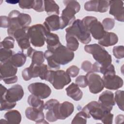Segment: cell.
Instances as JSON below:
<instances>
[{
    "label": "cell",
    "instance_id": "obj_32",
    "mask_svg": "<svg viewBox=\"0 0 124 124\" xmlns=\"http://www.w3.org/2000/svg\"><path fill=\"white\" fill-rule=\"evenodd\" d=\"M15 39L12 36H8L5 37L2 41L0 42V48H5L11 49L14 47Z\"/></svg>",
    "mask_w": 124,
    "mask_h": 124
},
{
    "label": "cell",
    "instance_id": "obj_48",
    "mask_svg": "<svg viewBox=\"0 0 124 124\" xmlns=\"http://www.w3.org/2000/svg\"><path fill=\"white\" fill-rule=\"evenodd\" d=\"M59 102L57 100L55 99H51L48 100L44 104V109L45 110H48L53 108L55 105Z\"/></svg>",
    "mask_w": 124,
    "mask_h": 124
},
{
    "label": "cell",
    "instance_id": "obj_10",
    "mask_svg": "<svg viewBox=\"0 0 124 124\" xmlns=\"http://www.w3.org/2000/svg\"><path fill=\"white\" fill-rule=\"evenodd\" d=\"M48 70L47 66L45 64L40 65L31 64L29 67L25 68L22 71V76L26 81L37 77H39L42 80H45Z\"/></svg>",
    "mask_w": 124,
    "mask_h": 124
},
{
    "label": "cell",
    "instance_id": "obj_36",
    "mask_svg": "<svg viewBox=\"0 0 124 124\" xmlns=\"http://www.w3.org/2000/svg\"><path fill=\"white\" fill-rule=\"evenodd\" d=\"M13 55V52L11 49L0 48V61L4 62L10 59Z\"/></svg>",
    "mask_w": 124,
    "mask_h": 124
},
{
    "label": "cell",
    "instance_id": "obj_43",
    "mask_svg": "<svg viewBox=\"0 0 124 124\" xmlns=\"http://www.w3.org/2000/svg\"><path fill=\"white\" fill-rule=\"evenodd\" d=\"M32 9L37 12H42L44 11V1L42 0H34Z\"/></svg>",
    "mask_w": 124,
    "mask_h": 124
},
{
    "label": "cell",
    "instance_id": "obj_8",
    "mask_svg": "<svg viewBox=\"0 0 124 124\" xmlns=\"http://www.w3.org/2000/svg\"><path fill=\"white\" fill-rule=\"evenodd\" d=\"M82 110L86 113L88 118L92 116L94 119L100 121L106 114L111 111L99 102L94 101L87 104L82 108Z\"/></svg>",
    "mask_w": 124,
    "mask_h": 124
},
{
    "label": "cell",
    "instance_id": "obj_35",
    "mask_svg": "<svg viewBox=\"0 0 124 124\" xmlns=\"http://www.w3.org/2000/svg\"><path fill=\"white\" fill-rule=\"evenodd\" d=\"M98 72L101 73L103 75H115L116 74L114 66L112 64L107 66H102L99 64Z\"/></svg>",
    "mask_w": 124,
    "mask_h": 124
},
{
    "label": "cell",
    "instance_id": "obj_16",
    "mask_svg": "<svg viewBox=\"0 0 124 124\" xmlns=\"http://www.w3.org/2000/svg\"><path fill=\"white\" fill-rule=\"evenodd\" d=\"M24 94L22 87L19 84H16L8 89L4 97L0 98V99H4L9 102L16 103L22 98Z\"/></svg>",
    "mask_w": 124,
    "mask_h": 124
},
{
    "label": "cell",
    "instance_id": "obj_17",
    "mask_svg": "<svg viewBox=\"0 0 124 124\" xmlns=\"http://www.w3.org/2000/svg\"><path fill=\"white\" fill-rule=\"evenodd\" d=\"M102 79L104 87L108 90H117L124 84L123 79L116 74L103 75Z\"/></svg>",
    "mask_w": 124,
    "mask_h": 124
},
{
    "label": "cell",
    "instance_id": "obj_45",
    "mask_svg": "<svg viewBox=\"0 0 124 124\" xmlns=\"http://www.w3.org/2000/svg\"><path fill=\"white\" fill-rule=\"evenodd\" d=\"M0 27L3 28H9L10 26V20L8 16H0Z\"/></svg>",
    "mask_w": 124,
    "mask_h": 124
},
{
    "label": "cell",
    "instance_id": "obj_40",
    "mask_svg": "<svg viewBox=\"0 0 124 124\" xmlns=\"http://www.w3.org/2000/svg\"><path fill=\"white\" fill-rule=\"evenodd\" d=\"M109 7V3L108 0H98V12H106Z\"/></svg>",
    "mask_w": 124,
    "mask_h": 124
},
{
    "label": "cell",
    "instance_id": "obj_24",
    "mask_svg": "<svg viewBox=\"0 0 124 124\" xmlns=\"http://www.w3.org/2000/svg\"><path fill=\"white\" fill-rule=\"evenodd\" d=\"M46 42L47 44V49L53 50L61 45L58 35L48 31L46 34Z\"/></svg>",
    "mask_w": 124,
    "mask_h": 124
},
{
    "label": "cell",
    "instance_id": "obj_25",
    "mask_svg": "<svg viewBox=\"0 0 124 124\" xmlns=\"http://www.w3.org/2000/svg\"><path fill=\"white\" fill-rule=\"evenodd\" d=\"M4 116L8 124H18L21 121V115L17 110L9 111L4 114Z\"/></svg>",
    "mask_w": 124,
    "mask_h": 124
},
{
    "label": "cell",
    "instance_id": "obj_14",
    "mask_svg": "<svg viewBox=\"0 0 124 124\" xmlns=\"http://www.w3.org/2000/svg\"><path fill=\"white\" fill-rule=\"evenodd\" d=\"M29 91L41 99L49 96L51 93L50 88L46 84L42 82H35L30 84L28 87Z\"/></svg>",
    "mask_w": 124,
    "mask_h": 124
},
{
    "label": "cell",
    "instance_id": "obj_11",
    "mask_svg": "<svg viewBox=\"0 0 124 124\" xmlns=\"http://www.w3.org/2000/svg\"><path fill=\"white\" fill-rule=\"evenodd\" d=\"M48 110H51L53 111L57 120H64L73 113L74 106L72 103L68 101H65L62 103L58 102Z\"/></svg>",
    "mask_w": 124,
    "mask_h": 124
},
{
    "label": "cell",
    "instance_id": "obj_38",
    "mask_svg": "<svg viewBox=\"0 0 124 124\" xmlns=\"http://www.w3.org/2000/svg\"><path fill=\"white\" fill-rule=\"evenodd\" d=\"M112 51L113 55L116 58L121 59L124 57V49L123 46H114Z\"/></svg>",
    "mask_w": 124,
    "mask_h": 124
},
{
    "label": "cell",
    "instance_id": "obj_3",
    "mask_svg": "<svg viewBox=\"0 0 124 124\" xmlns=\"http://www.w3.org/2000/svg\"><path fill=\"white\" fill-rule=\"evenodd\" d=\"M66 34L75 36L84 44H87L91 41V34L83 25L80 19H76L71 25L65 29Z\"/></svg>",
    "mask_w": 124,
    "mask_h": 124
},
{
    "label": "cell",
    "instance_id": "obj_27",
    "mask_svg": "<svg viewBox=\"0 0 124 124\" xmlns=\"http://www.w3.org/2000/svg\"><path fill=\"white\" fill-rule=\"evenodd\" d=\"M27 56L22 52H18L13 55L9 61L16 67H22L26 61Z\"/></svg>",
    "mask_w": 124,
    "mask_h": 124
},
{
    "label": "cell",
    "instance_id": "obj_23",
    "mask_svg": "<svg viewBox=\"0 0 124 124\" xmlns=\"http://www.w3.org/2000/svg\"><path fill=\"white\" fill-rule=\"evenodd\" d=\"M65 91L67 95L76 101H79L82 97V92L76 83H72L65 89Z\"/></svg>",
    "mask_w": 124,
    "mask_h": 124
},
{
    "label": "cell",
    "instance_id": "obj_54",
    "mask_svg": "<svg viewBox=\"0 0 124 124\" xmlns=\"http://www.w3.org/2000/svg\"><path fill=\"white\" fill-rule=\"evenodd\" d=\"M0 124H8V122L7 121H6V120H3V119H1L0 120Z\"/></svg>",
    "mask_w": 124,
    "mask_h": 124
},
{
    "label": "cell",
    "instance_id": "obj_55",
    "mask_svg": "<svg viewBox=\"0 0 124 124\" xmlns=\"http://www.w3.org/2000/svg\"><path fill=\"white\" fill-rule=\"evenodd\" d=\"M7 2L10 3H12V4H15L14 2H15V3H16L17 2H19V1H6Z\"/></svg>",
    "mask_w": 124,
    "mask_h": 124
},
{
    "label": "cell",
    "instance_id": "obj_2",
    "mask_svg": "<svg viewBox=\"0 0 124 124\" xmlns=\"http://www.w3.org/2000/svg\"><path fill=\"white\" fill-rule=\"evenodd\" d=\"M84 49L86 52L91 54L96 62L101 66H107L111 64V55L101 46L97 44L88 45Z\"/></svg>",
    "mask_w": 124,
    "mask_h": 124
},
{
    "label": "cell",
    "instance_id": "obj_28",
    "mask_svg": "<svg viewBox=\"0 0 124 124\" xmlns=\"http://www.w3.org/2000/svg\"><path fill=\"white\" fill-rule=\"evenodd\" d=\"M28 103L29 105L32 108H36L42 111H43V109H44V101L32 94L29 96L28 98Z\"/></svg>",
    "mask_w": 124,
    "mask_h": 124
},
{
    "label": "cell",
    "instance_id": "obj_5",
    "mask_svg": "<svg viewBox=\"0 0 124 124\" xmlns=\"http://www.w3.org/2000/svg\"><path fill=\"white\" fill-rule=\"evenodd\" d=\"M45 80L50 83L56 90L63 89L71 81L70 77L62 70H48Z\"/></svg>",
    "mask_w": 124,
    "mask_h": 124
},
{
    "label": "cell",
    "instance_id": "obj_13",
    "mask_svg": "<svg viewBox=\"0 0 124 124\" xmlns=\"http://www.w3.org/2000/svg\"><path fill=\"white\" fill-rule=\"evenodd\" d=\"M29 27L22 28L14 31L10 35L16 39L19 47L22 50L28 49L31 47V42L28 35Z\"/></svg>",
    "mask_w": 124,
    "mask_h": 124
},
{
    "label": "cell",
    "instance_id": "obj_31",
    "mask_svg": "<svg viewBox=\"0 0 124 124\" xmlns=\"http://www.w3.org/2000/svg\"><path fill=\"white\" fill-rule=\"evenodd\" d=\"M88 118L87 115L83 110L78 112L73 118L71 124H85L87 123V119Z\"/></svg>",
    "mask_w": 124,
    "mask_h": 124
},
{
    "label": "cell",
    "instance_id": "obj_41",
    "mask_svg": "<svg viewBox=\"0 0 124 124\" xmlns=\"http://www.w3.org/2000/svg\"><path fill=\"white\" fill-rule=\"evenodd\" d=\"M76 84L80 88L86 87L88 85L87 78L85 76L81 75L78 77L75 80Z\"/></svg>",
    "mask_w": 124,
    "mask_h": 124
},
{
    "label": "cell",
    "instance_id": "obj_18",
    "mask_svg": "<svg viewBox=\"0 0 124 124\" xmlns=\"http://www.w3.org/2000/svg\"><path fill=\"white\" fill-rule=\"evenodd\" d=\"M109 14L112 15L115 19L120 22L124 21V2L122 0H109Z\"/></svg>",
    "mask_w": 124,
    "mask_h": 124
},
{
    "label": "cell",
    "instance_id": "obj_53",
    "mask_svg": "<svg viewBox=\"0 0 124 124\" xmlns=\"http://www.w3.org/2000/svg\"><path fill=\"white\" fill-rule=\"evenodd\" d=\"M35 50L33 48H32L31 47H29L28 49V50H27V56L30 57V58H31L32 54L33 53V52H34Z\"/></svg>",
    "mask_w": 124,
    "mask_h": 124
},
{
    "label": "cell",
    "instance_id": "obj_51",
    "mask_svg": "<svg viewBox=\"0 0 124 124\" xmlns=\"http://www.w3.org/2000/svg\"><path fill=\"white\" fill-rule=\"evenodd\" d=\"M0 96H1L0 98H2L4 97L6 93V92L7 91V89L1 84H0Z\"/></svg>",
    "mask_w": 124,
    "mask_h": 124
},
{
    "label": "cell",
    "instance_id": "obj_9",
    "mask_svg": "<svg viewBox=\"0 0 124 124\" xmlns=\"http://www.w3.org/2000/svg\"><path fill=\"white\" fill-rule=\"evenodd\" d=\"M65 8L62 10L61 16L66 25H71L76 20L75 15L80 9L79 3L76 0H63Z\"/></svg>",
    "mask_w": 124,
    "mask_h": 124
},
{
    "label": "cell",
    "instance_id": "obj_19",
    "mask_svg": "<svg viewBox=\"0 0 124 124\" xmlns=\"http://www.w3.org/2000/svg\"><path fill=\"white\" fill-rule=\"evenodd\" d=\"M17 71V67L13 65L9 60L0 62V79L1 80L16 76Z\"/></svg>",
    "mask_w": 124,
    "mask_h": 124
},
{
    "label": "cell",
    "instance_id": "obj_6",
    "mask_svg": "<svg viewBox=\"0 0 124 124\" xmlns=\"http://www.w3.org/2000/svg\"><path fill=\"white\" fill-rule=\"evenodd\" d=\"M48 31L46 27L41 24L29 27L28 33L32 45L35 47L43 46L45 44L46 34Z\"/></svg>",
    "mask_w": 124,
    "mask_h": 124
},
{
    "label": "cell",
    "instance_id": "obj_30",
    "mask_svg": "<svg viewBox=\"0 0 124 124\" xmlns=\"http://www.w3.org/2000/svg\"><path fill=\"white\" fill-rule=\"evenodd\" d=\"M32 64L40 65L43 64L45 61L44 53L41 51L35 50L31 58Z\"/></svg>",
    "mask_w": 124,
    "mask_h": 124
},
{
    "label": "cell",
    "instance_id": "obj_39",
    "mask_svg": "<svg viewBox=\"0 0 124 124\" xmlns=\"http://www.w3.org/2000/svg\"><path fill=\"white\" fill-rule=\"evenodd\" d=\"M16 105V103L9 102L5 99H0V110H8L14 108Z\"/></svg>",
    "mask_w": 124,
    "mask_h": 124
},
{
    "label": "cell",
    "instance_id": "obj_42",
    "mask_svg": "<svg viewBox=\"0 0 124 124\" xmlns=\"http://www.w3.org/2000/svg\"><path fill=\"white\" fill-rule=\"evenodd\" d=\"M33 0H22L18 2L19 6L22 9H32Z\"/></svg>",
    "mask_w": 124,
    "mask_h": 124
},
{
    "label": "cell",
    "instance_id": "obj_15",
    "mask_svg": "<svg viewBox=\"0 0 124 124\" xmlns=\"http://www.w3.org/2000/svg\"><path fill=\"white\" fill-rule=\"evenodd\" d=\"M43 25L50 32L63 29L67 26L61 17L57 15H52L46 18Z\"/></svg>",
    "mask_w": 124,
    "mask_h": 124
},
{
    "label": "cell",
    "instance_id": "obj_37",
    "mask_svg": "<svg viewBox=\"0 0 124 124\" xmlns=\"http://www.w3.org/2000/svg\"><path fill=\"white\" fill-rule=\"evenodd\" d=\"M102 24L104 30L106 31L111 30L115 25V20L111 18H105L103 20Z\"/></svg>",
    "mask_w": 124,
    "mask_h": 124
},
{
    "label": "cell",
    "instance_id": "obj_22",
    "mask_svg": "<svg viewBox=\"0 0 124 124\" xmlns=\"http://www.w3.org/2000/svg\"><path fill=\"white\" fill-rule=\"evenodd\" d=\"M118 42V37L115 33L106 31L102 38L98 40V44L102 46L108 47L115 45Z\"/></svg>",
    "mask_w": 124,
    "mask_h": 124
},
{
    "label": "cell",
    "instance_id": "obj_52",
    "mask_svg": "<svg viewBox=\"0 0 124 124\" xmlns=\"http://www.w3.org/2000/svg\"><path fill=\"white\" fill-rule=\"evenodd\" d=\"M124 120V115L123 114H119L115 118V123L116 124H120L123 122Z\"/></svg>",
    "mask_w": 124,
    "mask_h": 124
},
{
    "label": "cell",
    "instance_id": "obj_29",
    "mask_svg": "<svg viewBox=\"0 0 124 124\" xmlns=\"http://www.w3.org/2000/svg\"><path fill=\"white\" fill-rule=\"evenodd\" d=\"M65 39L66 41V47L72 51H76L78 48V40L74 36L66 34Z\"/></svg>",
    "mask_w": 124,
    "mask_h": 124
},
{
    "label": "cell",
    "instance_id": "obj_4",
    "mask_svg": "<svg viewBox=\"0 0 124 124\" xmlns=\"http://www.w3.org/2000/svg\"><path fill=\"white\" fill-rule=\"evenodd\" d=\"M8 17L10 20V26L7 31L10 32L19 29L29 27L31 22V18L30 15L20 13L16 10L11 11Z\"/></svg>",
    "mask_w": 124,
    "mask_h": 124
},
{
    "label": "cell",
    "instance_id": "obj_33",
    "mask_svg": "<svg viewBox=\"0 0 124 124\" xmlns=\"http://www.w3.org/2000/svg\"><path fill=\"white\" fill-rule=\"evenodd\" d=\"M124 91L117 90L115 93L114 100L120 109L124 111Z\"/></svg>",
    "mask_w": 124,
    "mask_h": 124
},
{
    "label": "cell",
    "instance_id": "obj_12",
    "mask_svg": "<svg viewBox=\"0 0 124 124\" xmlns=\"http://www.w3.org/2000/svg\"><path fill=\"white\" fill-rule=\"evenodd\" d=\"M90 92L93 94L100 93L104 89V85L102 78L93 72H88L85 76Z\"/></svg>",
    "mask_w": 124,
    "mask_h": 124
},
{
    "label": "cell",
    "instance_id": "obj_49",
    "mask_svg": "<svg viewBox=\"0 0 124 124\" xmlns=\"http://www.w3.org/2000/svg\"><path fill=\"white\" fill-rule=\"evenodd\" d=\"M46 118L49 122H54L57 120V119L51 110H48L46 114Z\"/></svg>",
    "mask_w": 124,
    "mask_h": 124
},
{
    "label": "cell",
    "instance_id": "obj_47",
    "mask_svg": "<svg viewBox=\"0 0 124 124\" xmlns=\"http://www.w3.org/2000/svg\"><path fill=\"white\" fill-rule=\"evenodd\" d=\"M113 114L110 112L106 114L104 117L101 119V121L104 124H111L112 123Z\"/></svg>",
    "mask_w": 124,
    "mask_h": 124
},
{
    "label": "cell",
    "instance_id": "obj_21",
    "mask_svg": "<svg viewBox=\"0 0 124 124\" xmlns=\"http://www.w3.org/2000/svg\"><path fill=\"white\" fill-rule=\"evenodd\" d=\"M98 102L111 110L115 105L114 94L108 90L103 92L99 96Z\"/></svg>",
    "mask_w": 124,
    "mask_h": 124
},
{
    "label": "cell",
    "instance_id": "obj_7",
    "mask_svg": "<svg viewBox=\"0 0 124 124\" xmlns=\"http://www.w3.org/2000/svg\"><path fill=\"white\" fill-rule=\"evenodd\" d=\"M83 25L89 31L90 34L95 40H100L105 35L106 31L102 23L94 16H87L81 20Z\"/></svg>",
    "mask_w": 124,
    "mask_h": 124
},
{
    "label": "cell",
    "instance_id": "obj_46",
    "mask_svg": "<svg viewBox=\"0 0 124 124\" xmlns=\"http://www.w3.org/2000/svg\"><path fill=\"white\" fill-rule=\"evenodd\" d=\"M93 64L89 61H84L82 62L81 65V68L86 72H92Z\"/></svg>",
    "mask_w": 124,
    "mask_h": 124
},
{
    "label": "cell",
    "instance_id": "obj_34",
    "mask_svg": "<svg viewBox=\"0 0 124 124\" xmlns=\"http://www.w3.org/2000/svg\"><path fill=\"white\" fill-rule=\"evenodd\" d=\"M98 0H89L86 2L84 5V9L87 11L98 12Z\"/></svg>",
    "mask_w": 124,
    "mask_h": 124
},
{
    "label": "cell",
    "instance_id": "obj_1",
    "mask_svg": "<svg viewBox=\"0 0 124 124\" xmlns=\"http://www.w3.org/2000/svg\"><path fill=\"white\" fill-rule=\"evenodd\" d=\"M74 53L62 44L53 50L47 49L44 53L49 68L55 70L60 68L61 65H65L74 58Z\"/></svg>",
    "mask_w": 124,
    "mask_h": 124
},
{
    "label": "cell",
    "instance_id": "obj_44",
    "mask_svg": "<svg viewBox=\"0 0 124 124\" xmlns=\"http://www.w3.org/2000/svg\"><path fill=\"white\" fill-rule=\"evenodd\" d=\"M79 72V68L76 65H72L68 67L66 72L72 78H75L78 76Z\"/></svg>",
    "mask_w": 124,
    "mask_h": 124
},
{
    "label": "cell",
    "instance_id": "obj_50",
    "mask_svg": "<svg viewBox=\"0 0 124 124\" xmlns=\"http://www.w3.org/2000/svg\"><path fill=\"white\" fill-rule=\"evenodd\" d=\"M17 80H18L17 77L16 76H15L13 77L3 79L2 80L5 83L7 84H13L16 82Z\"/></svg>",
    "mask_w": 124,
    "mask_h": 124
},
{
    "label": "cell",
    "instance_id": "obj_26",
    "mask_svg": "<svg viewBox=\"0 0 124 124\" xmlns=\"http://www.w3.org/2000/svg\"><path fill=\"white\" fill-rule=\"evenodd\" d=\"M44 10L48 15L60 14L59 5L54 0H44Z\"/></svg>",
    "mask_w": 124,
    "mask_h": 124
},
{
    "label": "cell",
    "instance_id": "obj_20",
    "mask_svg": "<svg viewBox=\"0 0 124 124\" xmlns=\"http://www.w3.org/2000/svg\"><path fill=\"white\" fill-rule=\"evenodd\" d=\"M25 115L28 119L38 124L48 123L45 120V115L43 111L32 108L28 107L25 110Z\"/></svg>",
    "mask_w": 124,
    "mask_h": 124
}]
</instances>
